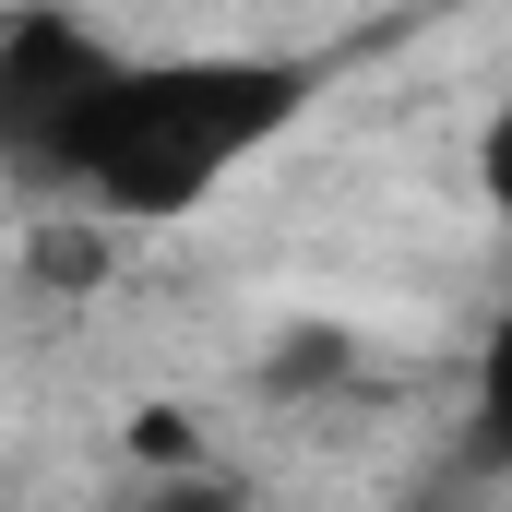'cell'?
<instances>
[{
    "mask_svg": "<svg viewBox=\"0 0 512 512\" xmlns=\"http://www.w3.org/2000/svg\"><path fill=\"white\" fill-rule=\"evenodd\" d=\"M310 108H322V60L286 48H120L72 143V191L120 227H179L215 191H239Z\"/></svg>",
    "mask_w": 512,
    "mask_h": 512,
    "instance_id": "1",
    "label": "cell"
},
{
    "mask_svg": "<svg viewBox=\"0 0 512 512\" xmlns=\"http://www.w3.org/2000/svg\"><path fill=\"white\" fill-rule=\"evenodd\" d=\"M120 72V36L72 0H0V179L72 191V143Z\"/></svg>",
    "mask_w": 512,
    "mask_h": 512,
    "instance_id": "2",
    "label": "cell"
},
{
    "mask_svg": "<svg viewBox=\"0 0 512 512\" xmlns=\"http://www.w3.org/2000/svg\"><path fill=\"white\" fill-rule=\"evenodd\" d=\"M465 453H477L489 477H512V298H501V322L477 334V382H465Z\"/></svg>",
    "mask_w": 512,
    "mask_h": 512,
    "instance_id": "3",
    "label": "cell"
},
{
    "mask_svg": "<svg viewBox=\"0 0 512 512\" xmlns=\"http://www.w3.org/2000/svg\"><path fill=\"white\" fill-rule=\"evenodd\" d=\"M120 512H251V489L215 477V465H167V477H143Z\"/></svg>",
    "mask_w": 512,
    "mask_h": 512,
    "instance_id": "4",
    "label": "cell"
},
{
    "mask_svg": "<svg viewBox=\"0 0 512 512\" xmlns=\"http://www.w3.org/2000/svg\"><path fill=\"white\" fill-rule=\"evenodd\" d=\"M477 203H489V215L512 227V96L489 108V120H477Z\"/></svg>",
    "mask_w": 512,
    "mask_h": 512,
    "instance_id": "5",
    "label": "cell"
}]
</instances>
